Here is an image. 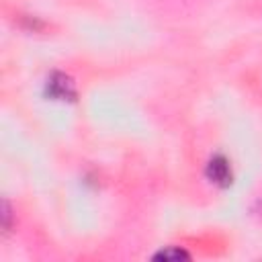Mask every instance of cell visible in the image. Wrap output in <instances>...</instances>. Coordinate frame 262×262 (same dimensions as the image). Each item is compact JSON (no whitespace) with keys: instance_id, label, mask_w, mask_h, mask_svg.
Returning <instances> with one entry per match:
<instances>
[{"instance_id":"6da1fadb","label":"cell","mask_w":262,"mask_h":262,"mask_svg":"<svg viewBox=\"0 0 262 262\" xmlns=\"http://www.w3.org/2000/svg\"><path fill=\"white\" fill-rule=\"evenodd\" d=\"M47 94L55 100H74L76 98V86L66 74H53L47 80Z\"/></svg>"},{"instance_id":"7a4b0ae2","label":"cell","mask_w":262,"mask_h":262,"mask_svg":"<svg viewBox=\"0 0 262 262\" xmlns=\"http://www.w3.org/2000/svg\"><path fill=\"white\" fill-rule=\"evenodd\" d=\"M207 176L211 182L219 184V186H229L231 184V168L229 162L223 156H215L209 160L207 164Z\"/></svg>"},{"instance_id":"3957f363","label":"cell","mask_w":262,"mask_h":262,"mask_svg":"<svg viewBox=\"0 0 262 262\" xmlns=\"http://www.w3.org/2000/svg\"><path fill=\"white\" fill-rule=\"evenodd\" d=\"M180 258H188V254L180 248H166L156 254V260H180Z\"/></svg>"}]
</instances>
